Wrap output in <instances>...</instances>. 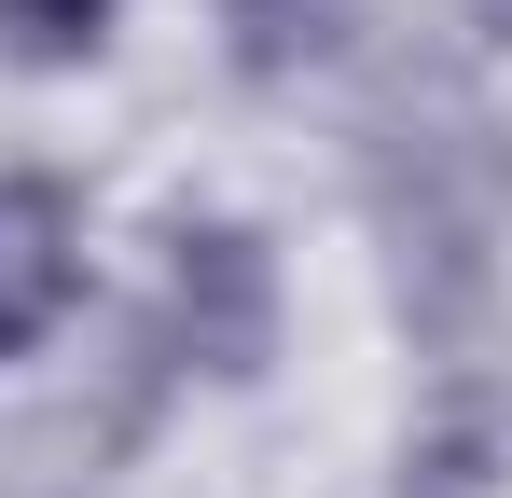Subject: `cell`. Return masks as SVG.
<instances>
[{
    "label": "cell",
    "instance_id": "cell-2",
    "mask_svg": "<svg viewBox=\"0 0 512 498\" xmlns=\"http://www.w3.org/2000/svg\"><path fill=\"white\" fill-rule=\"evenodd\" d=\"M97 277V222L56 166H0V374L42 360Z\"/></svg>",
    "mask_w": 512,
    "mask_h": 498
},
{
    "label": "cell",
    "instance_id": "cell-1",
    "mask_svg": "<svg viewBox=\"0 0 512 498\" xmlns=\"http://www.w3.org/2000/svg\"><path fill=\"white\" fill-rule=\"evenodd\" d=\"M153 360L194 388H250L277 360V249L222 208L167 222V277H153Z\"/></svg>",
    "mask_w": 512,
    "mask_h": 498
},
{
    "label": "cell",
    "instance_id": "cell-3",
    "mask_svg": "<svg viewBox=\"0 0 512 498\" xmlns=\"http://www.w3.org/2000/svg\"><path fill=\"white\" fill-rule=\"evenodd\" d=\"M222 14V56L250 83H305L346 56V28H360V0H208Z\"/></svg>",
    "mask_w": 512,
    "mask_h": 498
},
{
    "label": "cell",
    "instance_id": "cell-5",
    "mask_svg": "<svg viewBox=\"0 0 512 498\" xmlns=\"http://www.w3.org/2000/svg\"><path fill=\"white\" fill-rule=\"evenodd\" d=\"M111 14L125 0H0V56L14 70H84L97 42H111Z\"/></svg>",
    "mask_w": 512,
    "mask_h": 498
},
{
    "label": "cell",
    "instance_id": "cell-4",
    "mask_svg": "<svg viewBox=\"0 0 512 498\" xmlns=\"http://www.w3.org/2000/svg\"><path fill=\"white\" fill-rule=\"evenodd\" d=\"M402 498H512V471H499V415H443L429 443H402Z\"/></svg>",
    "mask_w": 512,
    "mask_h": 498
}]
</instances>
